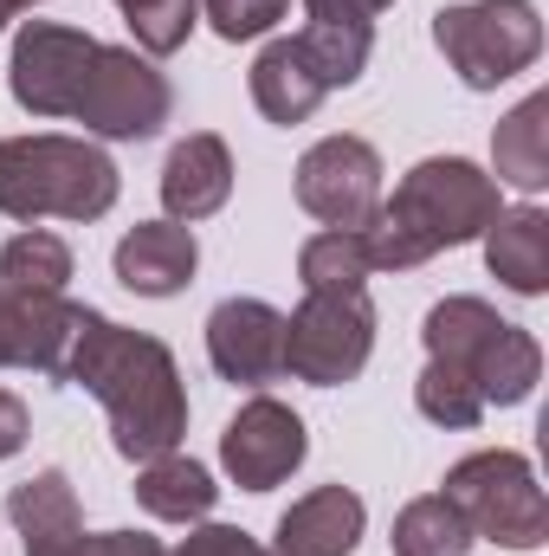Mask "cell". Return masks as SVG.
Here are the masks:
<instances>
[{
	"instance_id": "9a60e30c",
	"label": "cell",
	"mask_w": 549,
	"mask_h": 556,
	"mask_svg": "<svg viewBox=\"0 0 549 556\" xmlns=\"http://www.w3.org/2000/svg\"><path fill=\"white\" fill-rule=\"evenodd\" d=\"M227 201H233V149L214 130L181 137L168 149V162H162V207H168V220L194 227V220L220 214Z\"/></svg>"
},
{
	"instance_id": "cb8c5ba5",
	"label": "cell",
	"mask_w": 549,
	"mask_h": 556,
	"mask_svg": "<svg viewBox=\"0 0 549 556\" xmlns=\"http://www.w3.org/2000/svg\"><path fill=\"white\" fill-rule=\"evenodd\" d=\"M395 556H465L478 538L465 531V518H459V505L446 498V492H426V498H413L395 511Z\"/></svg>"
},
{
	"instance_id": "4fadbf2b",
	"label": "cell",
	"mask_w": 549,
	"mask_h": 556,
	"mask_svg": "<svg viewBox=\"0 0 549 556\" xmlns=\"http://www.w3.org/2000/svg\"><path fill=\"white\" fill-rule=\"evenodd\" d=\"M207 363L220 382L266 389L284 376V311L266 298H220L207 317Z\"/></svg>"
},
{
	"instance_id": "e575fe53",
	"label": "cell",
	"mask_w": 549,
	"mask_h": 556,
	"mask_svg": "<svg viewBox=\"0 0 549 556\" xmlns=\"http://www.w3.org/2000/svg\"><path fill=\"white\" fill-rule=\"evenodd\" d=\"M7 20H13V13H7V7H0V26H7Z\"/></svg>"
},
{
	"instance_id": "5b68a950",
	"label": "cell",
	"mask_w": 549,
	"mask_h": 556,
	"mask_svg": "<svg viewBox=\"0 0 549 556\" xmlns=\"http://www.w3.org/2000/svg\"><path fill=\"white\" fill-rule=\"evenodd\" d=\"M446 498L459 505L465 531L498 544V551H544L549 544V498L531 472V459L511 446L465 453L446 472Z\"/></svg>"
},
{
	"instance_id": "7a4b0ae2",
	"label": "cell",
	"mask_w": 549,
	"mask_h": 556,
	"mask_svg": "<svg viewBox=\"0 0 549 556\" xmlns=\"http://www.w3.org/2000/svg\"><path fill=\"white\" fill-rule=\"evenodd\" d=\"M498 214H505V188L478 162L426 155L395 181V194H382V207L362 227V240H369L375 273H413V266L478 240Z\"/></svg>"
},
{
	"instance_id": "5bb4252c",
	"label": "cell",
	"mask_w": 549,
	"mask_h": 556,
	"mask_svg": "<svg viewBox=\"0 0 549 556\" xmlns=\"http://www.w3.org/2000/svg\"><path fill=\"white\" fill-rule=\"evenodd\" d=\"M304 59L310 72L323 78V91H349L362 72H369V52H375V13L362 0H304Z\"/></svg>"
},
{
	"instance_id": "f1b7e54d",
	"label": "cell",
	"mask_w": 549,
	"mask_h": 556,
	"mask_svg": "<svg viewBox=\"0 0 549 556\" xmlns=\"http://www.w3.org/2000/svg\"><path fill=\"white\" fill-rule=\"evenodd\" d=\"M26 556H168L162 538L149 531H72V538H52V544H26Z\"/></svg>"
},
{
	"instance_id": "9c48e42d",
	"label": "cell",
	"mask_w": 549,
	"mask_h": 556,
	"mask_svg": "<svg viewBox=\"0 0 549 556\" xmlns=\"http://www.w3.org/2000/svg\"><path fill=\"white\" fill-rule=\"evenodd\" d=\"M98 46L85 26H59V20H26L13 33V59H7V91L20 111L33 117H72L85 98V78L98 65Z\"/></svg>"
},
{
	"instance_id": "1f68e13d",
	"label": "cell",
	"mask_w": 549,
	"mask_h": 556,
	"mask_svg": "<svg viewBox=\"0 0 549 556\" xmlns=\"http://www.w3.org/2000/svg\"><path fill=\"white\" fill-rule=\"evenodd\" d=\"M0 7H7V13H20V7H39V0H0Z\"/></svg>"
},
{
	"instance_id": "8992f818",
	"label": "cell",
	"mask_w": 549,
	"mask_h": 556,
	"mask_svg": "<svg viewBox=\"0 0 549 556\" xmlns=\"http://www.w3.org/2000/svg\"><path fill=\"white\" fill-rule=\"evenodd\" d=\"M433 46L465 91H498L544 52V20L531 0H459L433 13Z\"/></svg>"
},
{
	"instance_id": "d6986e66",
	"label": "cell",
	"mask_w": 549,
	"mask_h": 556,
	"mask_svg": "<svg viewBox=\"0 0 549 556\" xmlns=\"http://www.w3.org/2000/svg\"><path fill=\"white\" fill-rule=\"evenodd\" d=\"M323 98H330V91H323V78L310 72V59H304L297 39H272V46L253 59V104L266 111V124H278V130L310 124Z\"/></svg>"
},
{
	"instance_id": "2e32d148",
	"label": "cell",
	"mask_w": 549,
	"mask_h": 556,
	"mask_svg": "<svg viewBox=\"0 0 549 556\" xmlns=\"http://www.w3.org/2000/svg\"><path fill=\"white\" fill-rule=\"evenodd\" d=\"M111 266L124 278V291H137V298H175V291H188V278L201 266V240L181 220H142L117 240Z\"/></svg>"
},
{
	"instance_id": "277c9868",
	"label": "cell",
	"mask_w": 549,
	"mask_h": 556,
	"mask_svg": "<svg viewBox=\"0 0 549 556\" xmlns=\"http://www.w3.org/2000/svg\"><path fill=\"white\" fill-rule=\"evenodd\" d=\"M420 343H426L433 363H459L478 382L485 408H518V402L537 395V376H544L537 337L524 324L498 317L485 298H465V291L439 298L426 311V324H420Z\"/></svg>"
},
{
	"instance_id": "52a82bcc",
	"label": "cell",
	"mask_w": 549,
	"mask_h": 556,
	"mask_svg": "<svg viewBox=\"0 0 549 556\" xmlns=\"http://www.w3.org/2000/svg\"><path fill=\"white\" fill-rule=\"evenodd\" d=\"M375 356V304L369 291L349 298H323L304 291V304L284 317V376L310 382V389H343L369 369Z\"/></svg>"
},
{
	"instance_id": "3957f363",
	"label": "cell",
	"mask_w": 549,
	"mask_h": 556,
	"mask_svg": "<svg viewBox=\"0 0 549 556\" xmlns=\"http://www.w3.org/2000/svg\"><path fill=\"white\" fill-rule=\"evenodd\" d=\"M124 194L117 162L85 137H0V214L33 220H104Z\"/></svg>"
},
{
	"instance_id": "e0dca14e",
	"label": "cell",
	"mask_w": 549,
	"mask_h": 556,
	"mask_svg": "<svg viewBox=\"0 0 549 556\" xmlns=\"http://www.w3.org/2000/svg\"><path fill=\"white\" fill-rule=\"evenodd\" d=\"M362 498L349 485H317L304 498H291V511L278 518L272 556H349L362 544Z\"/></svg>"
},
{
	"instance_id": "4316f807",
	"label": "cell",
	"mask_w": 549,
	"mask_h": 556,
	"mask_svg": "<svg viewBox=\"0 0 549 556\" xmlns=\"http://www.w3.org/2000/svg\"><path fill=\"white\" fill-rule=\"evenodd\" d=\"M124 20H130V39H137L142 59H168V52H181V46L194 39L201 0H142V7H130Z\"/></svg>"
},
{
	"instance_id": "603a6c76",
	"label": "cell",
	"mask_w": 549,
	"mask_h": 556,
	"mask_svg": "<svg viewBox=\"0 0 549 556\" xmlns=\"http://www.w3.org/2000/svg\"><path fill=\"white\" fill-rule=\"evenodd\" d=\"M297 278L304 291H323V298H349V291H369L375 260H369V240L356 227H323L297 247Z\"/></svg>"
},
{
	"instance_id": "ac0fdd59",
	"label": "cell",
	"mask_w": 549,
	"mask_h": 556,
	"mask_svg": "<svg viewBox=\"0 0 549 556\" xmlns=\"http://www.w3.org/2000/svg\"><path fill=\"white\" fill-rule=\"evenodd\" d=\"M478 240H485V266L505 291H518V298H544L549 291V214L537 201L505 207Z\"/></svg>"
},
{
	"instance_id": "30bf717a",
	"label": "cell",
	"mask_w": 549,
	"mask_h": 556,
	"mask_svg": "<svg viewBox=\"0 0 549 556\" xmlns=\"http://www.w3.org/2000/svg\"><path fill=\"white\" fill-rule=\"evenodd\" d=\"M297 207L323 227H369L382 207V155L362 137H323L297 155Z\"/></svg>"
},
{
	"instance_id": "44dd1931",
	"label": "cell",
	"mask_w": 549,
	"mask_h": 556,
	"mask_svg": "<svg viewBox=\"0 0 549 556\" xmlns=\"http://www.w3.org/2000/svg\"><path fill=\"white\" fill-rule=\"evenodd\" d=\"M214 498H220L214 472H207L201 459H188L181 446L137 466V505L149 518H162V525H201V518L214 511Z\"/></svg>"
},
{
	"instance_id": "484cf974",
	"label": "cell",
	"mask_w": 549,
	"mask_h": 556,
	"mask_svg": "<svg viewBox=\"0 0 549 556\" xmlns=\"http://www.w3.org/2000/svg\"><path fill=\"white\" fill-rule=\"evenodd\" d=\"M413 408L433 420V427L465 433V427L485 420V395H478V382H472L459 363H433V356H426V369H420V382H413Z\"/></svg>"
},
{
	"instance_id": "d4e9b609",
	"label": "cell",
	"mask_w": 549,
	"mask_h": 556,
	"mask_svg": "<svg viewBox=\"0 0 549 556\" xmlns=\"http://www.w3.org/2000/svg\"><path fill=\"white\" fill-rule=\"evenodd\" d=\"M0 278H7L13 291L65 298V285H72V247H65L59 233H46V227H26V233H13V240L0 247Z\"/></svg>"
},
{
	"instance_id": "d6a6232c",
	"label": "cell",
	"mask_w": 549,
	"mask_h": 556,
	"mask_svg": "<svg viewBox=\"0 0 549 556\" xmlns=\"http://www.w3.org/2000/svg\"><path fill=\"white\" fill-rule=\"evenodd\" d=\"M362 7H369V13H382V7H395V0H362Z\"/></svg>"
},
{
	"instance_id": "ba28073f",
	"label": "cell",
	"mask_w": 549,
	"mask_h": 556,
	"mask_svg": "<svg viewBox=\"0 0 549 556\" xmlns=\"http://www.w3.org/2000/svg\"><path fill=\"white\" fill-rule=\"evenodd\" d=\"M72 117L91 137L149 142L175 117V85H168V72H155V59H142L137 46H98V65L85 78V98H78Z\"/></svg>"
},
{
	"instance_id": "ffe728a7",
	"label": "cell",
	"mask_w": 549,
	"mask_h": 556,
	"mask_svg": "<svg viewBox=\"0 0 549 556\" xmlns=\"http://www.w3.org/2000/svg\"><path fill=\"white\" fill-rule=\"evenodd\" d=\"M491 181L518 188V194H544L549 188V91H531L498 130H491Z\"/></svg>"
},
{
	"instance_id": "836d02e7",
	"label": "cell",
	"mask_w": 549,
	"mask_h": 556,
	"mask_svg": "<svg viewBox=\"0 0 549 556\" xmlns=\"http://www.w3.org/2000/svg\"><path fill=\"white\" fill-rule=\"evenodd\" d=\"M117 7H124V13H130V7H142V0H117Z\"/></svg>"
},
{
	"instance_id": "6da1fadb",
	"label": "cell",
	"mask_w": 549,
	"mask_h": 556,
	"mask_svg": "<svg viewBox=\"0 0 549 556\" xmlns=\"http://www.w3.org/2000/svg\"><path fill=\"white\" fill-rule=\"evenodd\" d=\"M65 382L104 402L111 446L130 466L175 453L181 433H188V382L175 369V350L149 330L111 324L104 311H91V324H85V337L65 363Z\"/></svg>"
},
{
	"instance_id": "7402d4cb",
	"label": "cell",
	"mask_w": 549,
	"mask_h": 556,
	"mask_svg": "<svg viewBox=\"0 0 549 556\" xmlns=\"http://www.w3.org/2000/svg\"><path fill=\"white\" fill-rule=\"evenodd\" d=\"M7 518H13V531H20L26 544H52V538H72V531H85L78 492H72V479H65L59 466H46V472L20 479V485L7 492Z\"/></svg>"
},
{
	"instance_id": "7c38bea8",
	"label": "cell",
	"mask_w": 549,
	"mask_h": 556,
	"mask_svg": "<svg viewBox=\"0 0 549 556\" xmlns=\"http://www.w3.org/2000/svg\"><path fill=\"white\" fill-rule=\"evenodd\" d=\"M85 324H91V304L13 291L0 278V369H33L46 382H65V363H72Z\"/></svg>"
},
{
	"instance_id": "4dcf8cb0",
	"label": "cell",
	"mask_w": 549,
	"mask_h": 556,
	"mask_svg": "<svg viewBox=\"0 0 549 556\" xmlns=\"http://www.w3.org/2000/svg\"><path fill=\"white\" fill-rule=\"evenodd\" d=\"M26 433H33V420H26V402H20L13 389H0V459H13V453L26 446Z\"/></svg>"
},
{
	"instance_id": "8fae6325",
	"label": "cell",
	"mask_w": 549,
	"mask_h": 556,
	"mask_svg": "<svg viewBox=\"0 0 549 556\" xmlns=\"http://www.w3.org/2000/svg\"><path fill=\"white\" fill-rule=\"evenodd\" d=\"M304 453H310L304 415L284 408L278 395H253L220 433V466L240 492H278L304 466Z\"/></svg>"
},
{
	"instance_id": "83f0119b",
	"label": "cell",
	"mask_w": 549,
	"mask_h": 556,
	"mask_svg": "<svg viewBox=\"0 0 549 556\" xmlns=\"http://www.w3.org/2000/svg\"><path fill=\"white\" fill-rule=\"evenodd\" d=\"M284 13H291V0H201V20H207V26H214L227 46L272 33Z\"/></svg>"
},
{
	"instance_id": "f546056e",
	"label": "cell",
	"mask_w": 549,
	"mask_h": 556,
	"mask_svg": "<svg viewBox=\"0 0 549 556\" xmlns=\"http://www.w3.org/2000/svg\"><path fill=\"white\" fill-rule=\"evenodd\" d=\"M168 556H272L259 538H246V531H233V525H194L181 544Z\"/></svg>"
}]
</instances>
